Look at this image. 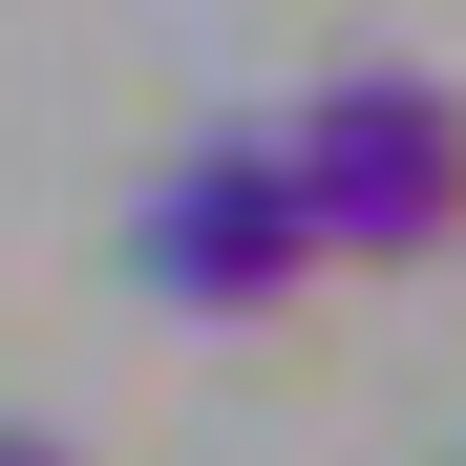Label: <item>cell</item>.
<instances>
[{"mask_svg":"<svg viewBox=\"0 0 466 466\" xmlns=\"http://www.w3.org/2000/svg\"><path fill=\"white\" fill-rule=\"evenodd\" d=\"M276 148H297L319 255H381V276H403V255H445V233H466V86H424V64H339Z\"/></svg>","mask_w":466,"mask_h":466,"instance_id":"1","label":"cell"},{"mask_svg":"<svg viewBox=\"0 0 466 466\" xmlns=\"http://www.w3.org/2000/svg\"><path fill=\"white\" fill-rule=\"evenodd\" d=\"M127 255H148V297H170V319H276V297L319 276L297 148H276V127H212V148H170V170H148V212H127Z\"/></svg>","mask_w":466,"mask_h":466,"instance_id":"2","label":"cell"},{"mask_svg":"<svg viewBox=\"0 0 466 466\" xmlns=\"http://www.w3.org/2000/svg\"><path fill=\"white\" fill-rule=\"evenodd\" d=\"M0 466H64V445H22V424H0Z\"/></svg>","mask_w":466,"mask_h":466,"instance_id":"3","label":"cell"}]
</instances>
